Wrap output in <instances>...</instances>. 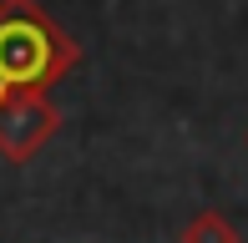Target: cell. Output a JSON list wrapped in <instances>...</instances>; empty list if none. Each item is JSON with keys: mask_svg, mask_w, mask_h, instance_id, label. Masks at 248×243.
Returning <instances> with one entry per match:
<instances>
[{"mask_svg": "<svg viewBox=\"0 0 248 243\" xmlns=\"http://www.w3.org/2000/svg\"><path fill=\"white\" fill-rule=\"evenodd\" d=\"M56 127H61V112L46 91L20 86L0 96V157L5 162H31L56 137Z\"/></svg>", "mask_w": 248, "mask_h": 243, "instance_id": "7a4b0ae2", "label": "cell"}, {"mask_svg": "<svg viewBox=\"0 0 248 243\" xmlns=\"http://www.w3.org/2000/svg\"><path fill=\"white\" fill-rule=\"evenodd\" d=\"M81 66V46L41 10V0H0V96L36 86L51 91Z\"/></svg>", "mask_w": 248, "mask_h": 243, "instance_id": "6da1fadb", "label": "cell"}, {"mask_svg": "<svg viewBox=\"0 0 248 243\" xmlns=\"http://www.w3.org/2000/svg\"><path fill=\"white\" fill-rule=\"evenodd\" d=\"M177 243H238V228H233L228 213H218V208H202V213L187 218L183 238Z\"/></svg>", "mask_w": 248, "mask_h": 243, "instance_id": "3957f363", "label": "cell"}]
</instances>
